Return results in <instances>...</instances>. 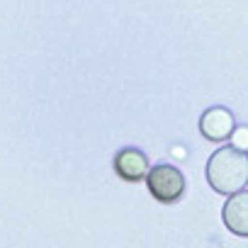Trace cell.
<instances>
[{
  "label": "cell",
  "mask_w": 248,
  "mask_h": 248,
  "mask_svg": "<svg viewBox=\"0 0 248 248\" xmlns=\"http://www.w3.org/2000/svg\"><path fill=\"white\" fill-rule=\"evenodd\" d=\"M207 183L219 195H236L248 185V154L233 146L217 149L207 161Z\"/></svg>",
  "instance_id": "1"
},
{
  "label": "cell",
  "mask_w": 248,
  "mask_h": 248,
  "mask_svg": "<svg viewBox=\"0 0 248 248\" xmlns=\"http://www.w3.org/2000/svg\"><path fill=\"white\" fill-rule=\"evenodd\" d=\"M146 187L149 192L154 195V200L163 202V204H173L183 197L185 192V178L183 173L175 168V166H168V163H161V166H154L146 175Z\"/></svg>",
  "instance_id": "2"
},
{
  "label": "cell",
  "mask_w": 248,
  "mask_h": 248,
  "mask_svg": "<svg viewBox=\"0 0 248 248\" xmlns=\"http://www.w3.org/2000/svg\"><path fill=\"white\" fill-rule=\"evenodd\" d=\"M236 129V117L229 107H209L202 112L200 117V132L207 141H226L231 137V132Z\"/></svg>",
  "instance_id": "3"
},
{
  "label": "cell",
  "mask_w": 248,
  "mask_h": 248,
  "mask_svg": "<svg viewBox=\"0 0 248 248\" xmlns=\"http://www.w3.org/2000/svg\"><path fill=\"white\" fill-rule=\"evenodd\" d=\"M149 156L134 146L129 149H122L114 154V173L129 183H139V180H146L149 175Z\"/></svg>",
  "instance_id": "4"
},
{
  "label": "cell",
  "mask_w": 248,
  "mask_h": 248,
  "mask_svg": "<svg viewBox=\"0 0 248 248\" xmlns=\"http://www.w3.org/2000/svg\"><path fill=\"white\" fill-rule=\"evenodd\" d=\"M224 226L241 238H248V190H241L236 195H229L224 209H221Z\"/></svg>",
  "instance_id": "5"
},
{
  "label": "cell",
  "mask_w": 248,
  "mask_h": 248,
  "mask_svg": "<svg viewBox=\"0 0 248 248\" xmlns=\"http://www.w3.org/2000/svg\"><path fill=\"white\" fill-rule=\"evenodd\" d=\"M229 141H231V146L233 149H241V151H246L248 154V127L246 124H236V129L231 132V137H229Z\"/></svg>",
  "instance_id": "6"
}]
</instances>
